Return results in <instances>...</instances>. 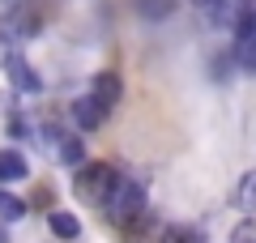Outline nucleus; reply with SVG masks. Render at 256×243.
<instances>
[{"label":"nucleus","mask_w":256,"mask_h":243,"mask_svg":"<svg viewBox=\"0 0 256 243\" xmlns=\"http://www.w3.org/2000/svg\"><path fill=\"white\" fill-rule=\"evenodd\" d=\"M137 9L146 13V18H166V13H171V0H137Z\"/></svg>","instance_id":"4468645a"},{"label":"nucleus","mask_w":256,"mask_h":243,"mask_svg":"<svg viewBox=\"0 0 256 243\" xmlns=\"http://www.w3.org/2000/svg\"><path fill=\"white\" fill-rule=\"evenodd\" d=\"M9 77H13V86H18L22 94H38L43 90V81H38V72L30 68L22 56H9Z\"/></svg>","instance_id":"0eeeda50"},{"label":"nucleus","mask_w":256,"mask_h":243,"mask_svg":"<svg viewBox=\"0 0 256 243\" xmlns=\"http://www.w3.org/2000/svg\"><path fill=\"white\" fill-rule=\"evenodd\" d=\"M90 94L102 102V107H116L120 94H124V81H120V72H111V68L94 72V77H90Z\"/></svg>","instance_id":"39448f33"},{"label":"nucleus","mask_w":256,"mask_h":243,"mask_svg":"<svg viewBox=\"0 0 256 243\" xmlns=\"http://www.w3.org/2000/svg\"><path fill=\"white\" fill-rule=\"evenodd\" d=\"M107 116H111V107H102L94 94H82V98L73 102V120H77L82 132H98V128L107 124Z\"/></svg>","instance_id":"20e7f679"},{"label":"nucleus","mask_w":256,"mask_h":243,"mask_svg":"<svg viewBox=\"0 0 256 243\" xmlns=\"http://www.w3.org/2000/svg\"><path fill=\"white\" fill-rule=\"evenodd\" d=\"M22 180H30V162L18 150H4L0 154V184H22Z\"/></svg>","instance_id":"6e6552de"},{"label":"nucleus","mask_w":256,"mask_h":243,"mask_svg":"<svg viewBox=\"0 0 256 243\" xmlns=\"http://www.w3.org/2000/svg\"><path fill=\"white\" fill-rule=\"evenodd\" d=\"M47 222H52V230L60 234V239H77V234H82V222H77L73 214H64V209H52Z\"/></svg>","instance_id":"9b49d317"},{"label":"nucleus","mask_w":256,"mask_h":243,"mask_svg":"<svg viewBox=\"0 0 256 243\" xmlns=\"http://www.w3.org/2000/svg\"><path fill=\"white\" fill-rule=\"evenodd\" d=\"M0 30H4V38H34L38 34V13L34 9H13Z\"/></svg>","instance_id":"423d86ee"},{"label":"nucleus","mask_w":256,"mask_h":243,"mask_svg":"<svg viewBox=\"0 0 256 243\" xmlns=\"http://www.w3.org/2000/svg\"><path fill=\"white\" fill-rule=\"evenodd\" d=\"M18 218H26V200L13 196L9 188H0V222H18Z\"/></svg>","instance_id":"f8f14e48"},{"label":"nucleus","mask_w":256,"mask_h":243,"mask_svg":"<svg viewBox=\"0 0 256 243\" xmlns=\"http://www.w3.org/2000/svg\"><path fill=\"white\" fill-rule=\"evenodd\" d=\"M116 184H120V171L111 162H86V166H77L73 192L86 205H107V196L116 192Z\"/></svg>","instance_id":"f257e3e1"},{"label":"nucleus","mask_w":256,"mask_h":243,"mask_svg":"<svg viewBox=\"0 0 256 243\" xmlns=\"http://www.w3.org/2000/svg\"><path fill=\"white\" fill-rule=\"evenodd\" d=\"M230 243H256V222H239L230 230Z\"/></svg>","instance_id":"2eb2a0df"},{"label":"nucleus","mask_w":256,"mask_h":243,"mask_svg":"<svg viewBox=\"0 0 256 243\" xmlns=\"http://www.w3.org/2000/svg\"><path fill=\"white\" fill-rule=\"evenodd\" d=\"M0 243H9V234H4V226H0Z\"/></svg>","instance_id":"f3484780"},{"label":"nucleus","mask_w":256,"mask_h":243,"mask_svg":"<svg viewBox=\"0 0 256 243\" xmlns=\"http://www.w3.org/2000/svg\"><path fill=\"white\" fill-rule=\"evenodd\" d=\"M162 243H205V230H196V226H166Z\"/></svg>","instance_id":"ddd939ff"},{"label":"nucleus","mask_w":256,"mask_h":243,"mask_svg":"<svg viewBox=\"0 0 256 243\" xmlns=\"http://www.w3.org/2000/svg\"><path fill=\"white\" fill-rule=\"evenodd\" d=\"M102 214H107V222H116V226L137 222V218L146 214V188H141L137 180H128V175H120V184H116V192L107 196Z\"/></svg>","instance_id":"f03ea898"},{"label":"nucleus","mask_w":256,"mask_h":243,"mask_svg":"<svg viewBox=\"0 0 256 243\" xmlns=\"http://www.w3.org/2000/svg\"><path fill=\"white\" fill-rule=\"evenodd\" d=\"M192 4H196V9H210V4H214V0H192Z\"/></svg>","instance_id":"dca6fc26"},{"label":"nucleus","mask_w":256,"mask_h":243,"mask_svg":"<svg viewBox=\"0 0 256 243\" xmlns=\"http://www.w3.org/2000/svg\"><path fill=\"white\" fill-rule=\"evenodd\" d=\"M56 158H60L64 166H86V145H82V136H60Z\"/></svg>","instance_id":"1a4fd4ad"},{"label":"nucleus","mask_w":256,"mask_h":243,"mask_svg":"<svg viewBox=\"0 0 256 243\" xmlns=\"http://www.w3.org/2000/svg\"><path fill=\"white\" fill-rule=\"evenodd\" d=\"M235 200L239 209H244V214H256V171H248L244 180H239V188H235Z\"/></svg>","instance_id":"9d476101"},{"label":"nucleus","mask_w":256,"mask_h":243,"mask_svg":"<svg viewBox=\"0 0 256 243\" xmlns=\"http://www.w3.org/2000/svg\"><path fill=\"white\" fill-rule=\"evenodd\" d=\"M235 64L244 72H256V4H248L235 22Z\"/></svg>","instance_id":"7ed1b4c3"}]
</instances>
